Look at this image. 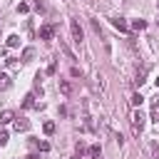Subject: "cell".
<instances>
[{
  "label": "cell",
  "mask_w": 159,
  "mask_h": 159,
  "mask_svg": "<svg viewBox=\"0 0 159 159\" xmlns=\"http://www.w3.org/2000/svg\"><path fill=\"white\" fill-rule=\"evenodd\" d=\"M142 129H144V114L139 109H134L132 112V132H134V137H139Z\"/></svg>",
  "instance_id": "cell-1"
},
{
  "label": "cell",
  "mask_w": 159,
  "mask_h": 159,
  "mask_svg": "<svg viewBox=\"0 0 159 159\" xmlns=\"http://www.w3.org/2000/svg\"><path fill=\"white\" fill-rule=\"evenodd\" d=\"M70 27H72V40L80 45V42H82V27H80V22H77V20H72V22H70Z\"/></svg>",
  "instance_id": "cell-2"
},
{
  "label": "cell",
  "mask_w": 159,
  "mask_h": 159,
  "mask_svg": "<svg viewBox=\"0 0 159 159\" xmlns=\"http://www.w3.org/2000/svg\"><path fill=\"white\" fill-rule=\"evenodd\" d=\"M52 35H55V27L52 25H42L40 27V37L42 40H52Z\"/></svg>",
  "instance_id": "cell-3"
},
{
  "label": "cell",
  "mask_w": 159,
  "mask_h": 159,
  "mask_svg": "<svg viewBox=\"0 0 159 159\" xmlns=\"http://www.w3.org/2000/svg\"><path fill=\"white\" fill-rule=\"evenodd\" d=\"M35 99H37V94H35V92H30V94L22 99V107H25V109H32V107H37V102H35Z\"/></svg>",
  "instance_id": "cell-4"
},
{
  "label": "cell",
  "mask_w": 159,
  "mask_h": 159,
  "mask_svg": "<svg viewBox=\"0 0 159 159\" xmlns=\"http://www.w3.org/2000/svg\"><path fill=\"white\" fill-rule=\"evenodd\" d=\"M15 129H17V132H27V129H30V122H27V119H22V117H20V119H15Z\"/></svg>",
  "instance_id": "cell-5"
},
{
  "label": "cell",
  "mask_w": 159,
  "mask_h": 159,
  "mask_svg": "<svg viewBox=\"0 0 159 159\" xmlns=\"http://www.w3.org/2000/svg\"><path fill=\"white\" fill-rule=\"evenodd\" d=\"M15 119V114L10 112V109H5V112H0V124H7V122H12Z\"/></svg>",
  "instance_id": "cell-6"
},
{
  "label": "cell",
  "mask_w": 159,
  "mask_h": 159,
  "mask_svg": "<svg viewBox=\"0 0 159 159\" xmlns=\"http://www.w3.org/2000/svg\"><path fill=\"white\" fill-rule=\"evenodd\" d=\"M152 119L159 124V99H154V102H152Z\"/></svg>",
  "instance_id": "cell-7"
},
{
  "label": "cell",
  "mask_w": 159,
  "mask_h": 159,
  "mask_svg": "<svg viewBox=\"0 0 159 159\" xmlns=\"http://www.w3.org/2000/svg\"><path fill=\"white\" fill-rule=\"evenodd\" d=\"M112 25H114L117 30H122V32H127V22H124L122 17H114V20H112Z\"/></svg>",
  "instance_id": "cell-8"
},
{
  "label": "cell",
  "mask_w": 159,
  "mask_h": 159,
  "mask_svg": "<svg viewBox=\"0 0 159 159\" xmlns=\"http://www.w3.org/2000/svg\"><path fill=\"white\" fill-rule=\"evenodd\" d=\"M7 87H10V77L5 72H0V89H7Z\"/></svg>",
  "instance_id": "cell-9"
},
{
  "label": "cell",
  "mask_w": 159,
  "mask_h": 159,
  "mask_svg": "<svg viewBox=\"0 0 159 159\" xmlns=\"http://www.w3.org/2000/svg\"><path fill=\"white\" fill-rule=\"evenodd\" d=\"M99 154H102V149H99V144H92V147H89V157H94V159H99Z\"/></svg>",
  "instance_id": "cell-10"
},
{
  "label": "cell",
  "mask_w": 159,
  "mask_h": 159,
  "mask_svg": "<svg viewBox=\"0 0 159 159\" xmlns=\"http://www.w3.org/2000/svg\"><path fill=\"white\" fill-rule=\"evenodd\" d=\"M32 55H35V52H32V47L22 50V62H30V60H32Z\"/></svg>",
  "instance_id": "cell-11"
},
{
  "label": "cell",
  "mask_w": 159,
  "mask_h": 159,
  "mask_svg": "<svg viewBox=\"0 0 159 159\" xmlns=\"http://www.w3.org/2000/svg\"><path fill=\"white\" fill-rule=\"evenodd\" d=\"M32 144L40 147V152H47V149H50V144H47V142H40V139H32Z\"/></svg>",
  "instance_id": "cell-12"
},
{
  "label": "cell",
  "mask_w": 159,
  "mask_h": 159,
  "mask_svg": "<svg viewBox=\"0 0 159 159\" xmlns=\"http://www.w3.org/2000/svg\"><path fill=\"white\" fill-rule=\"evenodd\" d=\"M144 75H147V70H139V72H137V80H134V84H137V87L144 82Z\"/></svg>",
  "instance_id": "cell-13"
},
{
  "label": "cell",
  "mask_w": 159,
  "mask_h": 159,
  "mask_svg": "<svg viewBox=\"0 0 159 159\" xmlns=\"http://www.w3.org/2000/svg\"><path fill=\"white\" fill-rule=\"evenodd\" d=\"M132 27H134V30H144V27H147V22H144V20H134V22H132Z\"/></svg>",
  "instance_id": "cell-14"
},
{
  "label": "cell",
  "mask_w": 159,
  "mask_h": 159,
  "mask_svg": "<svg viewBox=\"0 0 159 159\" xmlns=\"http://www.w3.org/2000/svg\"><path fill=\"white\" fill-rule=\"evenodd\" d=\"M42 129H45V134H52V132H55V122H45Z\"/></svg>",
  "instance_id": "cell-15"
},
{
  "label": "cell",
  "mask_w": 159,
  "mask_h": 159,
  "mask_svg": "<svg viewBox=\"0 0 159 159\" xmlns=\"http://www.w3.org/2000/svg\"><path fill=\"white\" fill-rule=\"evenodd\" d=\"M17 42H20V37H17V35H10V37H7V45H10V47H15Z\"/></svg>",
  "instance_id": "cell-16"
},
{
  "label": "cell",
  "mask_w": 159,
  "mask_h": 159,
  "mask_svg": "<svg viewBox=\"0 0 159 159\" xmlns=\"http://www.w3.org/2000/svg\"><path fill=\"white\" fill-rule=\"evenodd\" d=\"M142 99H144L142 94H134V97H132V104H134V107H139V104H142Z\"/></svg>",
  "instance_id": "cell-17"
},
{
  "label": "cell",
  "mask_w": 159,
  "mask_h": 159,
  "mask_svg": "<svg viewBox=\"0 0 159 159\" xmlns=\"http://www.w3.org/2000/svg\"><path fill=\"white\" fill-rule=\"evenodd\" d=\"M7 144V132H0V147Z\"/></svg>",
  "instance_id": "cell-18"
},
{
  "label": "cell",
  "mask_w": 159,
  "mask_h": 159,
  "mask_svg": "<svg viewBox=\"0 0 159 159\" xmlns=\"http://www.w3.org/2000/svg\"><path fill=\"white\" fill-rule=\"evenodd\" d=\"M60 87H62V92H65V94H70V89H72V87H70V82H62Z\"/></svg>",
  "instance_id": "cell-19"
},
{
  "label": "cell",
  "mask_w": 159,
  "mask_h": 159,
  "mask_svg": "<svg viewBox=\"0 0 159 159\" xmlns=\"http://www.w3.org/2000/svg\"><path fill=\"white\" fill-rule=\"evenodd\" d=\"M82 154H84V144L80 142V144H77V157H82Z\"/></svg>",
  "instance_id": "cell-20"
},
{
  "label": "cell",
  "mask_w": 159,
  "mask_h": 159,
  "mask_svg": "<svg viewBox=\"0 0 159 159\" xmlns=\"http://www.w3.org/2000/svg\"><path fill=\"white\" fill-rule=\"evenodd\" d=\"M152 152H154V159H159V144H152Z\"/></svg>",
  "instance_id": "cell-21"
},
{
  "label": "cell",
  "mask_w": 159,
  "mask_h": 159,
  "mask_svg": "<svg viewBox=\"0 0 159 159\" xmlns=\"http://www.w3.org/2000/svg\"><path fill=\"white\" fill-rule=\"evenodd\" d=\"M27 159H40V157H37V154H30V157H27Z\"/></svg>",
  "instance_id": "cell-22"
},
{
  "label": "cell",
  "mask_w": 159,
  "mask_h": 159,
  "mask_svg": "<svg viewBox=\"0 0 159 159\" xmlns=\"http://www.w3.org/2000/svg\"><path fill=\"white\" fill-rule=\"evenodd\" d=\"M154 82H157V87H159V77H157V80H154Z\"/></svg>",
  "instance_id": "cell-23"
},
{
  "label": "cell",
  "mask_w": 159,
  "mask_h": 159,
  "mask_svg": "<svg viewBox=\"0 0 159 159\" xmlns=\"http://www.w3.org/2000/svg\"><path fill=\"white\" fill-rule=\"evenodd\" d=\"M157 22H159V20H157Z\"/></svg>",
  "instance_id": "cell-24"
}]
</instances>
